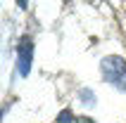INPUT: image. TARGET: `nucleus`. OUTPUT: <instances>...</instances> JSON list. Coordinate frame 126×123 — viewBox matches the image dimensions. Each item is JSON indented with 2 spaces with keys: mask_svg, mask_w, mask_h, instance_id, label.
Instances as JSON below:
<instances>
[{
  "mask_svg": "<svg viewBox=\"0 0 126 123\" xmlns=\"http://www.w3.org/2000/svg\"><path fill=\"white\" fill-rule=\"evenodd\" d=\"M100 71H102L107 83H112L114 88H119L121 92H126V62L119 55L105 57L102 64H100Z\"/></svg>",
  "mask_w": 126,
  "mask_h": 123,
  "instance_id": "f257e3e1",
  "label": "nucleus"
},
{
  "mask_svg": "<svg viewBox=\"0 0 126 123\" xmlns=\"http://www.w3.org/2000/svg\"><path fill=\"white\" fill-rule=\"evenodd\" d=\"M74 123H95V121L88 118V116H76V118H74Z\"/></svg>",
  "mask_w": 126,
  "mask_h": 123,
  "instance_id": "20e7f679",
  "label": "nucleus"
},
{
  "mask_svg": "<svg viewBox=\"0 0 126 123\" xmlns=\"http://www.w3.org/2000/svg\"><path fill=\"white\" fill-rule=\"evenodd\" d=\"M57 123H74L71 111H62V114H60V118H57Z\"/></svg>",
  "mask_w": 126,
  "mask_h": 123,
  "instance_id": "7ed1b4c3",
  "label": "nucleus"
},
{
  "mask_svg": "<svg viewBox=\"0 0 126 123\" xmlns=\"http://www.w3.org/2000/svg\"><path fill=\"white\" fill-rule=\"evenodd\" d=\"M17 5H19V7H26V5H29V0H17Z\"/></svg>",
  "mask_w": 126,
  "mask_h": 123,
  "instance_id": "39448f33",
  "label": "nucleus"
},
{
  "mask_svg": "<svg viewBox=\"0 0 126 123\" xmlns=\"http://www.w3.org/2000/svg\"><path fill=\"white\" fill-rule=\"evenodd\" d=\"M31 62H33V40L31 38H21L19 48H17V69H19L21 76H29Z\"/></svg>",
  "mask_w": 126,
  "mask_h": 123,
  "instance_id": "f03ea898",
  "label": "nucleus"
}]
</instances>
